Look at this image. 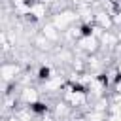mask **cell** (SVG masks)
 I'll list each match as a JSON object with an SVG mask.
<instances>
[{"label": "cell", "instance_id": "1", "mask_svg": "<svg viewBox=\"0 0 121 121\" xmlns=\"http://www.w3.org/2000/svg\"><path fill=\"white\" fill-rule=\"evenodd\" d=\"M51 23H53L60 32H66L70 26H74L76 23H79V15H78L76 9L64 8V9H60V11L51 13Z\"/></svg>", "mask_w": 121, "mask_h": 121}, {"label": "cell", "instance_id": "2", "mask_svg": "<svg viewBox=\"0 0 121 121\" xmlns=\"http://www.w3.org/2000/svg\"><path fill=\"white\" fill-rule=\"evenodd\" d=\"M23 74V66L19 62H11V60H4L2 64V81L6 83H17L19 78Z\"/></svg>", "mask_w": 121, "mask_h": 121}, {"label": "cell", "instance_id": "3", "mask_svg": "<svg viewBox=\"0 0 121 121\" xmlns=\"http://www.w3.org/2000/svg\"><path fill=\"white\" fill-rule=\"evenodd\" d=\"M17 96H19V104H21V106H30V104L42 100L40 89H38V87H32V85L21 87V91L17 93Z\"/></svg>", "mask_w": 121, "mask_h": 121}, {"label": "cell", "instance_id": "4", "mask_svg": "<svg viewBox=\"0 0 121 121\" xmlns=\"http://www.w3.org/2000/svg\"><path fill=\"white\" fill-rule=\"evenodd\" d=\"M95 25H96L98 28H102V30H112V28L115 26L113 17H112L106 9H102V8H96V9H95Z\"/></svg>", "mask_w": 121, "mask_h": 121}, {"label": "cell", "instance_id": "5", "mask_svg": "<svg viewBox=\"0 0 121 121\" xmlns=\"http://www.w3.org/2000/svg\"><path fill=\"white\" fill-rule=\"evenodd\" d=\"M40 30L43 32V36H45V38H47L51 43H59V42L62 40V32H60V30H59V28H57V26H55L51 21H47V23H45V25H43Z\"/></svg>", "mask_w": 121, "mask_h": 121}, {"label": "cell", "instance_id": "6", "mask_svg": "<svg viewBox=\"0 0 121 121\" xmlns=\"http://www.w3.org/2000/svg\"><path fill=\"white\" fill-rule=\"evenodd\" d=\"M32 43H34L40 51H49V49H51V45H53V43L43 36V32H42V30H40L38 34H34V36H32Z\"/></svg>", "mask_w": 121, "mask_h": 121}, {"label": "cell", "instance_id": "7", "mask_svg": "<svg viewBox=\"0 0 121 121\" xmlns=\"http://www.w3.org/2000/svg\"><path fill=\"white\" fill-rule=\"evenodd\" d=\"M110 89H112L110 93H121V76H117V78L113 79V83H112Z\"/></svg>", "mask_w": 121, "mask_h": 121}, {"label": "cell", "instance_id": "8", "mask_svg": "<svg viewBox=\"0 0 121 121\" xmlns=\"http://www.w3.org/2000/svg\"><path fill=\"white\" fill-rule=\"evenodd\" d=\"M11 2V6L15 8V6H21V4H26V2H30V0H9Z\"/></svg>", "mask_w": 121, "mask_h": 121}]
</instances>
